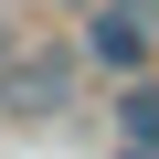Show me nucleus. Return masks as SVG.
I'll use <instances>...</instances> for the list:
<instances>
[{
    "mask_svg": "<svg viewBox=\"0 0 159 159\" xmlns=\"http://www.w3.org/2000/svg\"><path fill=\"white\" fill-rule=\"evenodd\" d=\"M127 159H159V148H127Z\"/></svg>",
    "mask_w": 159,
    "mask_h": 159,
    "instance_id": "nucleus-5",
    "label": "nucleus"
},
{
    "mask_svg": "<svg viewBox=\"0 0 159 159\" xmlns=\"http://www.w3.org/2000/svg\"><path fill=\"white\" fill-rule=\"evenodd\" d=\"M117 138L127 148H159V74H127L117 85Z\"/></svg>",
    "mask_w": 159,
    "mask_h": 159,
    "instance_id": "nucleus-3",
    "label": "nucleus"
},
{
    "mask_svg": "<svg viewBox=\"0 0 159 159\" xmlns=\"http://www.w3.org/2000/svg\"><path fill=\"white\" fill-rule=\"evenodd\" d=\"M74 64L127 85V74H159V11L148 0H96L85 21H74Z\"/></svg>",
    "mask_w": 159,
    "mask_h": 159,
    "instance_id": "nucleus-1",
    "label": "nucleus"
},
{
    "mask_svg": "<svg viewBox=\"0 0 159 159\" xmlns=\"http://www.w3.org/2000/svg\"><path fill=\"white\" fill-rule=\"evenodd\" d=\"M0 96H11L21 117H53V106L74 96V53H53V43H32V53H0Z\"/></svg>",
    "mask_w": 159,
    "mask_h": 159,
    "instance_id": "nucleus-2",
    "label": "nucleus"
},
{
    "mask_svg": "<svg viewBox=\"0 0 159 159\" xmlns=\"http://www.w3.org/2000/svg\"><path fill=\"white\" fill-rule=\"evenodd\" d=\"M148 11H159V0H148Z\"/></svg>",
    "mask_w": 159,
    "mask_h": 159,
    "instance_id": "nucleus-6",
    "label": "nucleus"
},
{
    "mask_svg": "<svg viewBox=\"0 0 159 159\" xmlns=\"http://www.w3.org/2000/svg\"><path fill=\"white\" fill-rule=\"evenodd\" d=\"M0 53H11V21H0Z\"/></svg>",
    "mask_w": 159,
    "mask_h": 159,
    "instance_id": "nucleus-4",
    "label": "nucleus"
}]
</instances>
